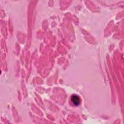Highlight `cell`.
Listing matches in <instances>:
<instances>
[{
    "mask_svg": "<svg viewBox=\"0 0 124 124\" xmlns=\"http://www.w3.org/2000/svg\"><path fill=\"white\" fill-rule=\"evenodd\" d=\"M71 101L73 104L75 106H78L81 102V100L80 97L76 94H73L71 96Z\"/></svg>",
    "mask_w": 124,
    "mask_h": 124,
    "instance_id": "cell-1",
    "label": "cell"
}]
</instances>
